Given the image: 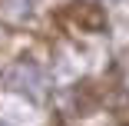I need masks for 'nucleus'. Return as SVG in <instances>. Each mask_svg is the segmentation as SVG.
I'll return each mask as SVG.
<instances>
[{
  "label": "nucleus",
  "instance_id": "nucleus-1",
  "mask_svg": "<svg viewBox=\"0 0 129 126\" xmlns=\"http://www.w3.org/2000/svg\"><path fill=\"white\" fill-rule=\"evenodd\" d=\"M4 80L13 93H23L27 99H33V103H43L46 93H50V77H46V70L33 60H17L7 73H4Z\"/></svg>",
  "mask_w": 129,
  "mask_h": 126
},
{
  "label": "nucleus",
  "instance_id": "nucleus-2",
  "mask_svg": "<svg viewBox=\"0 0 129 126\" xmlns=\"http://www.w3.org/2000/svg\"><path fill=\"white\" fill-rule=\"evenodd\" d=\"M73 20L80 23L83 30H89V33H99V30H106V13H103L99 7H93V4H83V7H76V10H73Z\"/></svg>",
  "mask_w": 129,
  "mask_h": 126
},
{
  "label": "nucleus",
  "instance_id": "nucleus-3",
  "mask_svg": "<svg viewBox=\"0 0 129 126\" xmlns=\"http://www.w3.org/2000/svg\"><path fill=\"white\" fill-rule=\"evenodd\" d=\"M33 13V0H4L0 4V17L7 23H23Z\"/></svg>",
  "mask_w": 129,
  "mask_h": 126
},
{
  "label": "nucleus",
  "instance_id": "nucleus-4",
  "mask_svg": "<svg viewBox=\"0 0 129 126\" xmlns=\"http://www.w3.org/2000/svg\"><path fill=\"white\" fill-rule=\"evenodd\" d=\"M119 83H122V90L129 93V53H126L122 63H119Z\"/></svg>",
  "mask_w": 129,
  "mask_h": 126
},
{
  "label": "nucleus",
  "instance_id": "nucleus-5",
  "mask_svg": "<svg viewBox=\"0 0 129 126\" xmlns=\"http://www.w3.org/2000/svg\"><path fill=\"white\" fill-rule=\"evenodd\" d=\"M0 126H4V123H0Z\"/></svg>",
  "mask_w": 129,
  "mask_h": 126
},
{
  "label": "nucleus",
  "instance_id": "nucleus-6",
  "mask_svg": "<svg viewBox=\"0 0 129 126\" xmlns=\"http://www.w3.org/2000/svg\"><path fill=\"white\" fill-rule=\"evenodd\" d=\"M126 126H129V123H126Z\"/></svg>",
  "mask_w": 129,
  "mask_h": 126
}]
</instances>
